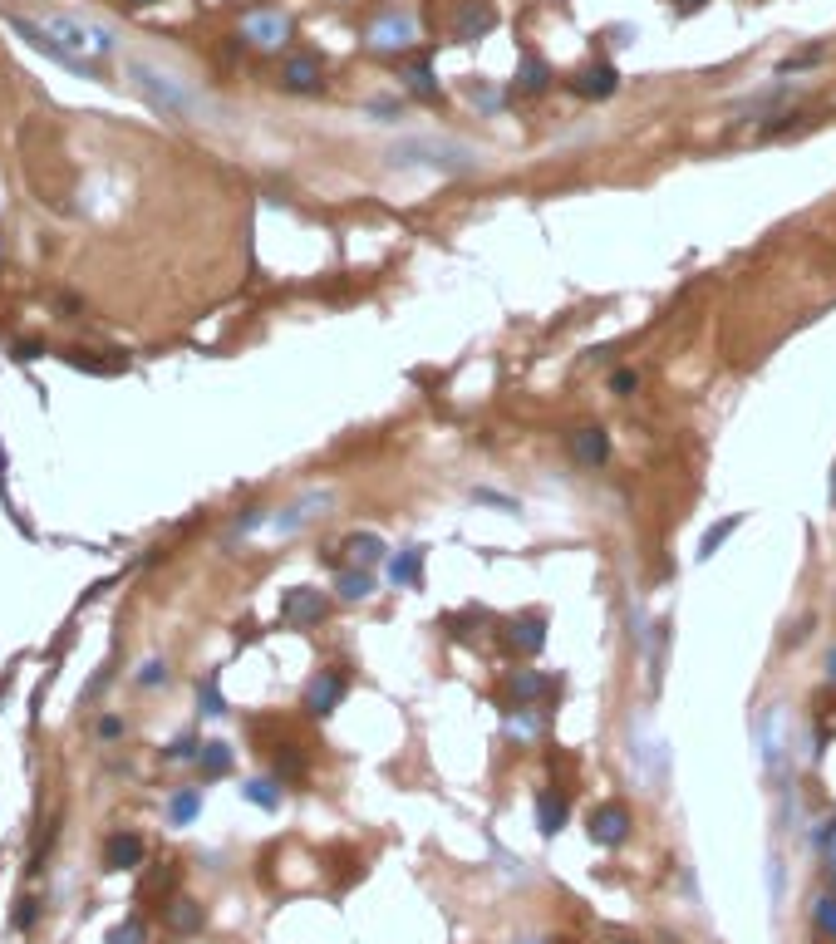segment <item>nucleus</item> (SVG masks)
<instances>
[{"label":"nucleus","mask_w":836,"mask_h":944,"mask_svg":"<svg viewBox=\"0 0 836 944\" xmlns=\"http://www.w3.org/2000/svg\"><path fill=\"white\" fill-rule=\"evenodd\" d=\"M546 689H551V679H541L532 669H517V674H512V699H517V704H532Z\"/></svg>","instance_id":"nucleus-26"},{"label":"nucleus","mask_w":836,"mask_h":944,"mask_svg":"<svg viewBox=\"0 0 836 944\" xmlns=\"http://www.w3.org/2000/svg\"><path fill=\"white\" fill-rule=\"evenodd\" d=\"M241 35H246L256 50H281V45L291 40V20H286L281 10H251V15L241 20Z\"/></svg>","instance_id":"nucleus-7"},{"label":"nucleus","mask_w":836,"mask_h":944,"mask_svg":"<svg viewBox=\"0 0 836 944\" xmlns=\"http://www.w3.org/2000/svg\"><path fill=\"white\" fill-rule=\"evenodd\" d=\"M10 25H15V35L30 45V50H40L45 59H55V64H64V69H74L79 79H99L104 69L94 64L89 55H74L69 45H60L55 35H50V25H40V20H25V15H10Z\"/></svg>","instance_id":"nucleus-3"},{"label":"nucleus","mask_w":836,"mask_h":944,"mask_svg":"<svg viewBox=\"0 0 836 944\" xmlns=\"http://www.w3.org/2000/svg\"><path fill=\"white\" fill-rule=\"evenodd\" d=\"M345 551L355 556V561H359V566H364V571H369L374 561H384V541H379L374 531H355V536L345 541Z\"/></svg>","instance_id":"nucleus-21"},{"label":"nucleus","mask_w":836,"mask_h":944,"mask_svg":"<svg viewBox=\"0 0 836 944\" xmlns=\"http://www.w3.org/2000/svg\"><path fill=\"white\" fill-rule=\"evenodd\" d=\"M133 84H138V94H143L153 109H163V114H173V118H187L202 109V99H197L182 79L153 69V64H133Z\"/></svg>","instance_id":"nucleus-2"},{"label":"nucleus","mask_w":836,"mask_h":944,"mask_svg":"<svg viewBox=\"0 0 836 944\" xmlns=\"http://www.w3.org/2000/svg\"><path fill=\"white\" fill-rule=\"evenodd\" d=\"M104 866H109V871H133V866H143V836L114 831V836L104 841Z\"/></svg>","instance_id":"nucleus-15"},{"label":"nucleus","mask_w":836,"mask_h":944,"mask_svg":"<svg viewBox=\"0 0 836 944\" xmlns=\"http://www.w3.org/2000/svg\"><path fill=\"white\" fill-rule=\"evenodd\" d=\"M261 522H266V512H261V507H251L246 517H237V527H232V536H246V531H251V527H261Z\"/></svg>","instance_id":"nucleus-42"},{"label":"nucleus","mask_w":836,"mask_h":944,"mask_svg":"<svg viewBox=\"0 0 836 944\" xmlns=\"http://www.w3.org/2000/svg\"><path fill=\"white\" fill-rule=\"evenodd\" d=\"M197 812H202V792H192V787L173 792V802H168V822L187 826V822H197Z\"/></svg>","instance_id":"nucleus-23"},{"label":"nucleus","mask_w":836,"mask_h":944,"mask_svg":"<svg viewBox=\"0 0 836 944\" xmlns=\"http://www.w3.org/2000/svg\"><path fill=\"white\" fill-rule=\"evenodd\" d=\"M197 763H202L207 777H227V772H232V748H227V743H202Z\"/></svg>","instance_id":"nucleus-27"},{"label":"nucleus","mask_w":836,"mask_h":944,"mask_svg":"<svg viewBox=\"0 0 836 944\" xmlns=\"http://www.w3.org/2000/svg\"><path fill=\"white\" fill-rule=\"evenodd\" d=\"M335 590L345 595V600H364L369 590H374V576L359 566V571H340V581H335Z\"/></svg>","instance_id":"nucleus-28"},{"label":"nucleus","mask_w":836,"mask_h":944,"mask_svg":"<svg viewBox=\"0 0 836 944\" xmlns=\"http://www.w3.org/2000/svg\"><path fill=\"white\" fill-rule=\"evenodd\" d=\"M330 507V492H305V497H296L281 517H271V531H281V536H291V531H300L305 522H315L320 512Z\"/></svg>","instance_id":"nucleus-14"},{"label":"nucleus","mask_w":836,"mask_h":944,"mask_svg":"<svg viewBox=\"0 0 836 944\" xmlns=\"http://www.w3.org/2000/svg\"><path fill=\"white\" fill-rule=\"evenodd\" d=\"M197 753H202V743H197V738H173V743L163 748V758H168V763H187V758H197Z\"/></svg>","instance_id":"nucleus-35"},{"label":"nucleus","mask_w":836,"mask_h":944,"mask_svg":"<svg viewBox=\"0 0 836 944\" xmlns=\"http://www.w3.org/2000/svg\"><path fill=\"white\" fill-rule=\"evenodd\" d=\"M492 25H497V5L492 0H463L458 15H453V40L473 45L482 35H492Z\"/></svg>","instance_id":"nucleus-10"},{"label":"nucleus","mask_w":836,"mask_h":944,"mask_svg":"<svg viewBox=\"0 0 836 944\" xmlns=\"http://www.w3.org/2000/svg\"><path fill=\"white\" fill-rule=\"evenodd\" d=\"M635 389H640V374H635V369H620V374L610 379V394H620V399L635 394Z\"/></svg>","instance_id":"nucleus-39"},{"label":"nucleus","mask_w":836,"mask_h":944,"mask_svg":"<svg viewBox=\"0 0 836 944\" xmlns=\"http://www.w3.org/2000/svg\"><path fill=\"white\" fill-rule=\"evenodd\" d=\"M60 359L69 369H84V374H123V359H94L89 350H64Z\"/></svg>","instance_id":"nucleus-22"},{"label":"nucleus","mask_w":836,"mask_h":944,"mask_svg":"<svg viewBox=\"0 0 836 944\" xmlns=\"http://www.w3.org/2000/svg\"><path fill=\"white\" fill-rule=\"evenodd\" d=\"M369 114H379V123H394V118L404 114V104H399V99H374Z\"/></svg>","instance_id":"nucleus-41"},{"label":"nucleus","mask_w":836,"mask_h":944,"mask_svg":"<svg viewBox=\"0 0 836 944\" xmlns=\"http://www.w3.org/2000/svg\"><path fill=\"white\" fill-rule=\"evenodd\" d=\"M305 772V758H300L296 748H281L276 753V777H300Z\"/></svg>","instance_id":"nucleus-36"},{"label":"nucleus","mask_w":836,"mask_h":944,"mask_svg":"<svg viewBox=\"0 0 836 944\" xmlns=\"http://www.w3.org/2000/svg\"><path fill=\"white\" fill-rule=\"evenodd\" d=\"M119 733H123L119 718H104V723H99V738H119Z\"/></svg>","instance_id":"nucleus-44"},{"label":"nucleus","mask_w":836,"mask_h":944,"mask_svg":"<svg viewBox=\"0 0 836 944\" xmlns=\"http://www.w3.org/2000/svg\"><path fill=\"white\" fill-rule=\"evenodd\" d=\"M281 84L291 89V94H320V84H325V64L315 55H291L286 59V69H281Z\"/></svg>","instance_id":"nucleus-13"},{"label":"nucleus","mask_w":836,"mask_h":944,"mask_svg":"<svg viewBox=\"0 0 836 944\" xmlns=\"http://www.w3.org/2000/svg\"><path fill=\"white\" fill-rule=\"evenodd\" d=\"M173 876H178V871H173V866H158V871H153V876H148V881H143V890H138V895H163V890H168V885H173Z\"/></svg>","instance_id":"nucleus-37"},{"label":"nucleus","mask_w":836,"mask_h":944,"mask_svg":"<svg viewBox=\"0 0 836 944\" xmlns=\"http://www.w3.org/2000/svg\"><path fill=\"white\" fill-rule=\"evenodd\" d=\"M610 944H635V940H610Z\"/></svg>","instance_id":"nucleus-49"},{"label":"nucleus","mask_w":836,"mask_h":944,"mask_svg":"<svg viewBox=\"0 0 836 944\" xmlns=\"http://www.w3.org/2000/svg\"><path fill=\"white\" fill-rule=\"evenodd\" d=\"M325 595L320 590H310V586H296V590H286L281 595V620L286 625H296V630H305V625H320L325 620Z\"/></svg>","instance_id":"nucleus-9"},{"label":"nucleus","mask_w":836,"mask_h":944,"mask_svg":"<svg viewBox=\"0 0 836 944\" xmlns=\"http://www.w3.org/2000/svg\"><path fill=\"white\" fill-rule=\"evenodd\" d=\"M389 163H399V168L428 163V168H443V173H473L478 153L468 143H453V138H404V143L389 148Z\"/></svg>","instance_id":"nucleus-1"},{"label":"nucleus","mask_w":836,"mask_h":944,"mask_svg":"<svg viewBox=\"0 0 836 944\" xmlns=\"http://www.w3.org/2000/svg\"><path fill=\"white\" fill-rule=\"evenodd\" d=\"M537 728H541V723L532 718V713H517V718H507V733H512V738H532Z\"/></svg>","instance_id":"nucleus-40"},{"label":"nucleus","mask_w":836,"mask_h":944,"mask_svg":"<svg viewBox=\"0 0 836 944\" xmlns=\"http://www.w3.org/2000/svg\"><path fill=\"white\" fill-rule=\"evenodd\" d=\"M630 826H635V817H630L625 802H600L596 812H591V822H586V836L596 846H625Z\"/></svg>","instance_id":"nucleus-6"},{"label":"nucleus","mask_w":836,"mask_h":944,"mask_svg":"<svg viewBox=\"0 0 836 944\" xmlns=\"http://www.w3.org/2000/svg\"><path fill=\"white\" fill-rule=\"evenodd\" d=\"M109 944H148V925L143 920H123L109 930Z\"/></svg>","instance_id":"nucleus-32"},{"label":"nucleus","mask_w":836,"mask_h":944,"mask_svg":"<svg viewBox=\"0 0 836 944\" xmlns=\"http://www.w3.org/2000/svg\"><path fill=\"white\" fill-rule=\"evenodd\" d=\"M507 645L517 649V654H541V645H546V620H541V615L512 620V625H507Z\"/></svg>","instance_id":"nucleus-16"},{"label":"nucleus","mask_w":836,"mask_h":944,"mask_svg":"<svg viewBox=\"0 0 836 944\" xmlns=\"http://www.w3.org/2000/svg\"><path fill=\"white\" fill-rule=\"evenodd\" d=\"M168 925H173L178 935H197V930H202V905L187 900V895L168 900Z\"/></svg>","instance_id":"nucleus-19"},{"label":"nucleus","mask_w":836,"mask_h":944,"mask_svg":"<svg viewBox=\"0 0 836 944\" xmlns=\"http://www.w3.org/2000/svg\"><path fill=\"white\" fill-rule=\"evenodd\" d=\"M817 851H822V861L832 866V876H836V817L817 826Z\"/></svg>","instance_id":"nucleus-33"},{"label":"nucleus","mask_w":836,"mask_h":944,"mask_svg":"<svg viewBox=\"0 0 836 944\" xmlns=\"http://www.w3.org/2000/svg\"><path fill=\"white\" fill-rule=\"evenodd\" d=\"M35 915H40V910H35V900H20V910H15V930H30V925H35Z\"/></svg>","instance_id":"nucleus-43"},{"label":"nucleus","mask_w":836,"mask_h":944,"mask_svg":"<svg viewBox=\"0 0 836 944\" xmlns=\"http://www.w3.org/2000/svg\"><path fill=\"white\" fill-rule=\"evenodd\" d=\"M468 99L478 104L482 114H497V104H502V94H497L487 79H473V84H468Z\"/></svg>","instance_id":"nucleus-31"},{"label":"nucleus","mask_w":836,"mask_h":944,"mask_svg":"<svg viewBox=\"0 0 836 944\" xmlns=\"http://www.w3.org/2000/svg\"><path fill=\"white\" fill-rule=\"evenodd\" d=\"M832 502H836V482H832Z\"/></svg>","instance_id":"nucleus-51"},{"label":"nucleus","mask_w":836,"mask_h":944,"mask_svg":"<svg viewBox=\"0 0 836 944\" xmlns=\"http://www.w3.org/2000/svg\"><path fill=\"white\" fill-rule=\"evenodd\" d=\"M138 684H148V689H158V684H168V664H163V659H153V664H143V669H138Z\"/></svg>","instance_id":"nucleus-38"},{"label":"nucleus","mask_w":836,"mask_h":944,"mask_svg":"<svg viewBox=\"0 0 836 944\" xmlns=\"http://www.w3.org/2000/svg\"><path fill=\"white\" fill-rule=\"evenodd\" d=\"M566 448H571V458H576L581 468H600V463L610 458V433H605L600 423H581V428L566 433Z\"/></svg>","instance_id":"nucleus-11"},{"label":"nucleus","mask_w":836,"mask_h":944,"mask_svg":"<svg viewBox=\"0 0 836 944\" xmlns=\"http://www.w3.org/2000/svg\"><path fill=\"white\" fill-rule=\"evenodd\" d=\"M738 522H743V517H723L718 527H709V531H704V541H699V556H714L718 546H723V541H728V536L738 531Z\"/></svg>","instance_id":"nucleus-29"},{"label":"nucleus","mask_w":836,"mask_h":944,"mask_svg":"<svg viewBox=\"0 0 836 944\" xmlns=\"http://www.w3.org/2000/svg\"><path fill=\"white\" fill-rule=\"evenodd\" d=\"M704 5H709V0H674L679 15H694V10H704Z\"/></svg>","instance_id":"nucleus-46"},{"label":"nucleus","mask_w":836,"mask_h":944,"mask_svg":"<svg viewBox=\"0 0 836 944\" xmlns=\"http://www.w3.org/2000/svg\"><path fill=\"white\" fill-rule=\"evenodd\" d=\"M50 25V35L60 40V45H69L74 55H114V35L104 30V25H89V20H74V15H50L45 20Z\"/></svg>","instance_id":"nucleus-4"},{"label":"nucleus","mask_w":836,"mask_h":944,"mask_svg":"<svg viewBox=\"0 0 836 944\" xmlns=\"http://www.w3.org/2000/svg\"><path fill=\"white\" fill-rule=\"evenodd\" d=\"M566 817H571L566 797H556V792H541V797H537V831H541V836H556V831L566 826Z\"/></svg>","instance_id":"nucleus-18"},{"label":"nucleus","mask_w":836,"mask_h":944,"mask_svg":"<svg viewBox=\"0 0 836 944\" xmlns=\"http://www.w3.org/2000/svg\"><path fill=\"white\" fill-rule=\"evenodd\" d=\"M241 797H246V802H256V807H266V812H276V807H281V787H276L271 777H251V782L241 787Z\"/></svg>","instance_id":"nucleus-25"},{"label":"nucleus","mask_w":836,"mask_h":944,"mask_svg":"<svg viewBox=\"0 0 836 944\" xmlns=\"http://www.w3.org/2000/svg\"><path fill=\"white\" fill-rule=\"evenodd\" d=\"M418 571H423V546H409L389 561V581L394 586H418Z\"/></svg>","instance_id":"nucleus-20"},{"label":"nucleus","mask_w":836,"mask_h":944,"mask_svg":"<svg viewBox=\"0 0 836 944\" xmlns=\"http://www.w3.org/2000/svg\"><path fill=\"white\" fill-rule=\"evenodd\" d=\"M527 944H551V940H527Z\"/></svg>","instance_id":"nucleus-50"},{"label":"nucleus","mask_w":836,"mask_h":944,"mask_svg":"<svg viewBox=\"0 0 836 944\" xmlns=\"http://www.w3.org/2000/svg\"><path fill=\"white\" fill-rule=\"evenodd\" d=\"M15 359H40V345H35V340H25V345H15Z\"/></svg>","instance_id":"nucleus-45"},{"label":"nucleus","mask_w":836,"mask_h":944,"mask_svg":"<svg viewBox=\"0 0 836 944\" xmlns=\"http://www.w3.org/2000/svg\"><path fill=\"white\" fill-rule=\"evenodd\" d=\"M812 920H817V930H822V935H832V940H836V895H817Z\"/></svg>","instance_id":"nucleus-30"},{"label":"nucleus","mask_w":836,"mask_h":944,"mask_svg":"<svg viewBox=\"0 0 836 944\" xmlns=\"http://www.w3.org/2000/svg\"><path fill=\"white\" fill-rule=\"evenodd\" d=\"M827 679H832V684H836V645L827 649Z\"/></svg>","instance_id":"nucleus-47"},{"label":"nucleus","mask_w":836,"mask_h":944,"mask_svg":"<svg viewBox=\"0 0 836 944\" xmlns=\"http://www.w3.org/2000/svg\"><path fill=\"white\" fill-rule=\"evenodd\" d=\"M615 89H620V74H615V64H605V59L581 64V69L571 74V94H581V99H610Z\"/></svg>","instance_id":"nucleus-12"},{"label":"nucleus","mask_w":836,"mask_h":944,"mask_svg":"<svg viewBox=\"0 0 836 944\" xmlns=\"http://www.w3.org/2000/svg\"><path fill=\"white\" fill-rule=\"evenodd\" d=\"M546 79H551L546 59H541V55L522 59V69H517V89H522V94H541V89H546Z\"/></svg>","instance_id":"nucleus-24"},{"label":"nucleus","mask_w":836,"mask_h":944,"mask_svg":"<svg viewBox=\"0 0 836 944\" xmlns=\"http://www.w3.org/2000/svg\"><path fill=\"white\" fill-rule=\"evenodd\" d=\"M128 5H153V0H128Z\"/></svg>","instance_id":"nucleus-48"},{"label":"nucleus","mask_w":836,"mask_h":944,"mask_svg":"<svg viewBox=\"0 0 836 944\" xmlns=\"http://www.w3.org/2000/svg\"><path fill=\"white\" fill-rule=\"evenodd\" d=\"M197 704H202V713H212V718H217V713H227V699L217 694V679H207V684L197 689Z\"/></svg>","instance_id":"nucleus-34"},{"label":"nucleus","mask_w":836,"mask_h":944,"mask_svg":"<svg viewBox=\"0 0 836 944\" xmlns=\"http://www.w3.org/2000/svg\"><path fill=\"white\" fill-rule=\"evenodd\" d=\"M414 15L409 10H389V15H379L374 25H369V35H364V45L374 50V55H399V50H409L414 45Z\"/></svg>","instance_id":"nucleus-5"},{"label":"nucleus","mask_w":836,"mask_h":944,"mask_svg":"<svg viewBox=\"0 0 836 944\" xmlns=\"http://www.w3.org/2000/svg\"><path fill=\"white\" fill-rule=\"evenodd\" d=\"M399 84H404L414 99H423V104H438V94H443L438 79H433V64H428V59H414L409 69H399Z\"/></svg>","instance_id":"nucleus-17"},{"label":"nucleus","mask_w":836,"mask_h":944,"mask_svg":"<svg viewBox=\"0 0 836 944\" xmlns=\"http://www.w3.org/2000/svg\"><path fill=\"white\" fill-rule=\"evenodd\" d=\"M345 689H350V679H345L340 669H320V674L305 684V708H310L315 718H330V713L340 708V699H345Z\"/></svg>","instance_id":"nucleus-8"}]
</instances>
